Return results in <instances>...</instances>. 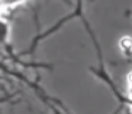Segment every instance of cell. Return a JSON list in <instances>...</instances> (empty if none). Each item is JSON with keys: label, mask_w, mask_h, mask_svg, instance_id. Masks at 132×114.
<instances>
[{"label": "cell", "mask_w": 132, "mask_h": 114, "mask_svg": "<svg viewBox=\"0 0 132 114\" xmlns=\"http://www.w3.org/2000/svg\"><path fill=\"white\" fill-rule=\"evenodd\" d=\"M24 2L26 0H0V6H2V9H12Z\"/></svg>", "instance_id": "obj_3"}, {"label": "cell", "mask_w": 132, "mask_h": 114, "mask_svg": "<svg viewBox=\"0 0 132 114\" xmlns=\"http://www.w3.org/2000/svg\"><path fill=\"white\" fill-rule=\"evenodd\" d=\"M125 105H128L132 111V73L128 76V86H126V96H125Z\"/></svg>", "instance_id": "obj_2"}, {"label": "cell", "mask_w": 132, "mask_h": 114, "mask_svg": "<svg viewBox=\"0 0 132 114\" xmlns=\"http://www.w3.org/2000/svg\"><path fill=\"white\" fill-rule=\"evenodd\" d=\"M10 34V24L9 22H6L4 19L0 17V46H4L9 40Z\"/></svg>", "instance_id": "obj_1"}]
</instances>
